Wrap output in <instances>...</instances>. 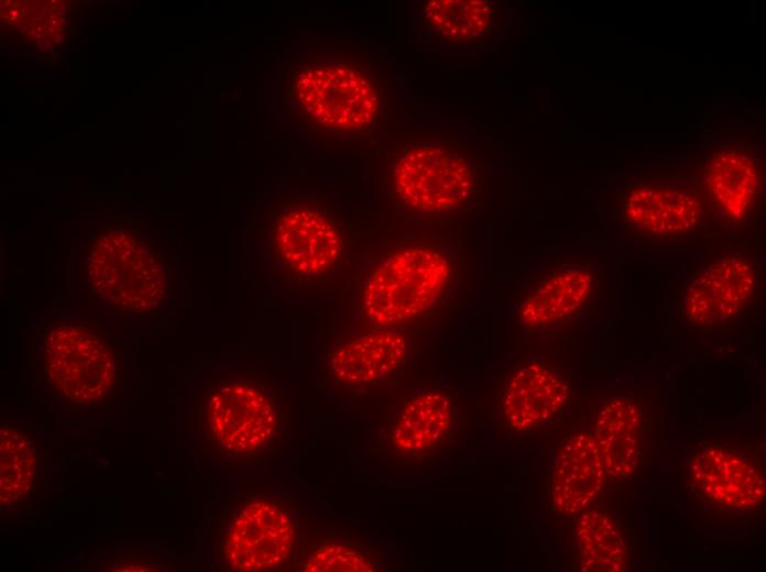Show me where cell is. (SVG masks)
I'll return each instance as SVG.
<instances>
[{"label":"cell","instance_id":"1","mask_svg":"<svg viewBox=\"0 0 766 572\" xmlns=\"http://www.w3.org/2000/svg\"><path fill=\"white\" fill-rule=\"evenodd\" d=\"M289 109L324 135H346L370 127L382 107L372 76L327 51L298 55L285 82Z\"/></svg>","mask_w":766,"mask_h":572},{"label":"cell","instance_id":"2","mask_svg":"<svg viewBox=\"0 0 766 572\" xmlns=\"http://www.w3.org/2000/svg\"><path fill=\"white\" fill-rule=\"evenodd\" d=\"M89 292L124 312L154 310L166 295V272L153 250L135 231L110 229L91 243L86 262Z\"/></svg>","mask_w":766,"mask_h":572},{"label":"cell","instance_id":"3","mask_svg":"<svg viewBox=\"0 0 766 572\" xmlns=\"http://www.w3.org/2000/svg\"><path fill=\"white\" fill-rule=\"evenodd\" d=\"M450 275L448 256L433 246H408L384 258L368 277L362 310L377 329H387L428 311L440 299Z\"/></svg>","mask_w":766,"mask_h":572},{"label":"cell","instance_id":"4","mask_svg":"<svg viewBox=\"0 0 766 572\" xmlns=\"http://www.w3.org/2000/svg\"><path fill=\"white\" fill-rule=\"evenodd\" d=\"M47 384L69 402H100L116 381V361L108 344L91 329L73 323L53 326L43 341Z\"/></svg>","mask_w":766,"mask_h":572},{"label":"cell","instance_id":"5","mask_svg":"<svg viewBox=\"0 0 766 572\" xmlns=\"http://www.w3.org/2000/svg\"><path fill=\"white\" fill-rule=\"evenodd\" d=\"M343 249L331 217L305 205L285 207L274 216L269 232V254L286 279L309 283L337 265Z\"/></svg>","mask_w":766,"mask_h":572},{"label":"cell","instance_id":"6","mask_svg":"<svg viewBox=\"0 0 766 572\" xmlns=\"http://www.w3.org/2000/svg\"><path fill=\"white\" fill-rule=\"evenodd\" d=\"M394 197L418 213L458 209L471 197L474 180L467 162L439 146L417 145L405 150L391 172Z\"/></svg>","mask_w":766,"mask_h":572},{"label":"cell","instance_id":"7","mask_svg":"<svg viewBox=\"0 0 766 572\" xmlns=\"http://www.w3.org/2000/svg\"><path fill=\"white\" fill-rule=\"evenodd\" d=\"M208 421L219 449L232 457H250L275 437L278 409L261 384L234 380L217 387L208 399Z\"/></svg>","mask_w":766,"mask_h":572},{"label":"cell","instance_id":"8","mask_svg":"<svg viewBox=\"0 0 766 572\" xmlns=\"http://www.w3.org/2000/svg\"><path fill=\"white\" fill-rule=\"evenodd\" d=\"M757 286V268L751 261L738 255H723L692 277L683 295V315L699 326L729 320L742 314Z\"/></svg>","mask_w":766,"mask_h":572},{"label":"cell","instance_id":"9","mask_svg":"<svg viewBox=\"0 0 766 572\" xmlns=\"http://www.w3.org/2000/svg\"><path fill=\"white\" fill-rule=\"evenodd\" d=\"M294 547V528L275 503L249 504L234 518L225 543V559L234 571H266L283 564Z\"/></svg>","mask_w":766,"mask_h":572},{"label":"cell","instance_id":"10","mask_svg":"<svg viewBox=\"0 0 766 572\" xmlns=\"http://www.w3.org/2000/svg\"><path fill=\"white\" fill-rule=\"evenodd\" d=\"M622 216L624 223L641 237L672 239L688 234L700 224L704 204L691 187L645 183L626 193Z\"/></svg>","mask_w":766,"mask_h":572},{"label":"cell","instance_id":"11","mask_svg":"<svg viewBox=\"0 0 766 572\" xmlns=\"http://www.w3.org/2000/svg\"><path fill=\"white\" fill-rule=\"evenodd\" d=\"M571 397L569 382L554 367L529 360L511 375L503 396L507 425L524 432L555 418Z\"/></svg>","mask_w":766,"mask_h":572},{"label":"cell","instance_id":"12","mask_svg":"<svg viewBox=\"0 0 766 572\" xmlns=\"http://www.w3.org/2000/svg\"><path fill=\"white\" fill-rule=\"evenodd\" d=\"M701 182L703 200L726 222H742L758 197L759 164L748 148L721 147L705 161Z\"/></svg>","mask_w":766,"mask_h":572},{"label":"cell","instance_id":"13","mask_svg":"<svg viewBox=\"0 0 766 572\" xmlns=\"http://www.w3.org/2000/svg\"><path fill=\"white\" fill-rule=\"evenodd\" d=\"M693 483L709 499L732 509H752L765 501V477L734 450L708 447L690 463Z\"/></svg>","mask_w":766,"mask_h":572},{"label":"cell","instance_id":"14","mask_svg":"<svg viewBox=\"0 0 766 572\" xmlns=\"http://www.w3.org/2000/svg\"><path fill=\"white\" fill-rule=\"evenodd\" d=\"M608 476L593 435L587 430L570 435L551 469L549 494L554 507L561 514H580L599 495Z\"/></svg>","mask_w":766,"mask_h":572},{"label":"cell","instance_id":"15","mask_svg":"<svg viewBox=\"0 0 766 572\" xmlns=\"http://www.w3.org/2000/svg\"><path fill=\"white\" fill-rule=\"evenodd\" d=\"M407 355L408 339L404 333L380 329L337 344L329 355L328 367L338 384L363 387L391 374Z\"/></svg>","mask_w":766,"mask_h":572},{"label":"cell","instance_id":"16","mask_svg":"<svg viewBox=\"0 0 766 572\" xmlns=\"http://www.w3.org/2000/svg\"><path fill=\"white\" fill-rule=\"evenodd\" d=\"M645 416L642 405L624 394L601 404L593 438L609 476L628 477L643 454Z\"/></svg>","mask_w":766,"mask_h":572},{"label":"cell","instance_id":"17","mask_svg":"<svg viewBox=\"0 0 766 572\" xmlns=\"http://www.w3.org/2000/svg\"><path fill=\"white\" fill-rule=\"evenodd\" d=\"M594 285L592 268L565 265L550 272L525 295L517 320L526 328L541 329L578 312L589 300Z\"/></svg>","mask_w":766,"mask_h":572},{"label":"cell","instance_id":"18","mask_svg":"<svg viewBox=\"0 0 766 572\" xmlns=\"http://www.w3.org/2000/svg\"><path fill=\"white\" fill-rule=\"evenodd\" d=\"M453 413V400L442 389L417 392L396 410L390 425L391 441L404 452L424 451L447 432Z\"/></svg>","mask_w":766,"mask_h":572},{"label":"cell","instance_id":"19","mask_svg":"<svg viewBox=\"0 0 766 572\" xmlns=\"http://www.w3.org/2000/svg\"><path fill=\"white\" fill-rule=\"evenodd\" d=\"M579 568L586 572H621L627 548L616 522L601 510H583L576 525Z\"/></svg>","mask_w":766,"mask_h":572},{"label":"cell","instance_id":"20","mask_svg":"<svg viewBox=\"0 0 766 572\" xmlns=\"http://www.w3.org/2000/svg\"><path fill=\"white\" fill-rule=\"evenodd\" d=\"M493 20V7L486 0H435L426 3L423 22L426 30L451 41L483 36Z\"/></svg>","mask_w":766,"mask_h":572},{"label":"cell","instance_id":"21","mask_svg":"<svg viewBox=\"0 0 766 572\" xmlns=\"http://www.w3.org/2000/svg\"><path fill=\"white\" fill-rule=\"evenodd\" d=\"M36 470V450L32 441L13 427L0 429V503L12 508L30 491Z\"/></svg>","mask_w":766,"mask_h":572},{"label":"cell","instance_id":"22","mask_svg":"<svg viewBox=\"0 0 766 572\" xmlns=\"http://www.w3.org/2000/svg\"><path fill=\"white\" fill-rule=\"evenodd\" d=\"M300 570L308 572H370L376 571L377 565L360 550L344 544L328 543L318 547Z\"/></svg>","mask_w":766,"mask_h":572}]
</instances>
